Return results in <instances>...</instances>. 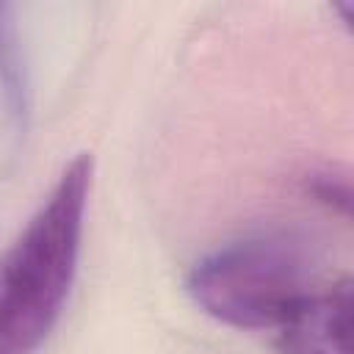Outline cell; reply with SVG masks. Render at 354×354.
Segmentation results:
<instances>
[{
	"label": "cell",
	"mask_w": 354,
	"mask_h": 354,
	"mask_svg": "<svg viewBox=\"0 0 354 354\" xmlns=\"http://www.w3.org/2000/svg\"><path fill=\"white\" fill-rule=\"evenodd\" d=\"M310 188L318 202H326L329 207L337 202L340 213H348V183L346 177H335L332 171H318L310 180Z\"/></svg>",
	"instance_id": "cell-4"
},
{
	"label": "cell",
	"mask_w": 354,
	"mask_h": 354,
	"mask_svg": "<svg viewBox=\"0 0 354 354\" xmlns=\"http://www.w3.org/2000/svg\"><path fill=\"white\" fill-rule=\"evenodd\" d=\"M271 348L277 354H351V274L340 268Z\"/></svg>",
	"instance_id": "cell-3"
},
{
	"label": "cell",
	"mask_w": 354,
	"mask_h": 354,
	"mask_svg": "<svg viewBox=\"0 0 354 354\" xmlns=\"http://www.w3.org/2000/svg\"><path fill=\"white\" fill-rule=\"evenodd\" d=\"M337 271L290 232H257L196 260L185 293L213 321L274 346Z\"/></svg>",
	"instance_id": "cell-2"
},
{
	"label": "cell",
	"mask_w": 354,
	"mask_h": 354,
	"mask_svg": "<svg viewBox=\"0 0 354 354\" xmlns=\"http://www.w3.org/2000/svg\"><path fill=\"white\" fill-rule=\"evenodd\" d=\"M94 160L75 155L0 252V354H36L75 285Z\"/></svg>",
	"instance_id": "cell-1"
}]
</instances>
